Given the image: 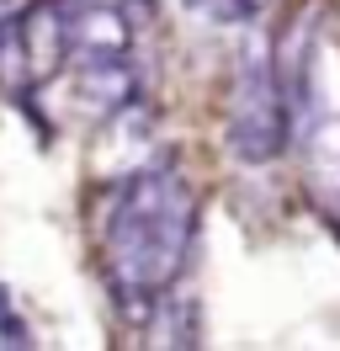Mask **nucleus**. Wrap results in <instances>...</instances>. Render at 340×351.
I'll return each instance as SVG.
<instances>
[{
  "label": "nucleus",
  "instance_id": "nucleus-1",
  "mask_svg": "<svg viewBox=\"0 0 340 351\" xmlns=\"http://www.w3.org/2000/svg\"><path fill=\"white\" fill-rule=\"evenodd\" d=\"M197 240V192L170 160L144 165L112 186L101 213V266L117 304L133 319H154L160 293L175 287V277L191 261Z\"/></svg>",
  "mask_w": 340,
  "mask_h": 351
},
{
  "label": "nucleus",
  "instance_id": "nucleus-2",
  "mask_svg": "<svg viewBox=\"0 0 340 351\" xmlns=\"http://www.w3.org/2000/svg\"><path fill=\"white\" fill-rule=\"evenodd\" d=\"M229 149L245 160V165H266L287 149L293 138V101H287V86H282V69H276V53L266 43H250L234 64V86H229Z\"/></svg>",
  "mask_w": 340,
  "mask_h": 351
},
{
  "label": "nucleus",
  "instance_id": "nucleus-3",
  "mask_svg": "<svg viewBox=\"0 0 340 351\" xmlns=\"http://www.w3.org/2000/svg\"><path fill=\"white\" fill-rule=\"evenodd\" d=\"M53 11H59L69 59H96V53H127L133 48L127 0H53Z\"/></svg>",
  "mask_w": 340,
  "mask_h": 351
},
{
  "label": "nucleus",
  "instance_id": "nucleus-4",
  "mask_svg": "<svg viewBox=\"0 0 340 351\" xmlns=\"http://www.w3.org/2000/svg\"><path fill=\"white\" fill-rule=\"evenodd\" d=\"M75 101L90 117H117L133 107L138 96V69L127 64V53H96V59H75Z\"/></svg>",
  "mask_w": 340,
  "mask_h": 351
},
{
  "label": "nucleus",
  "instance_id": "nucleus-5",
  "mask_svg": "<svg viewBox=\"0 0 340 351\" xmlns=\"http://www.w3.org/2000/svg\"><path fill=\"white\" fill-rule=\"evenodd\" d=\"M0 341H5V346H27V325L16 319V308H11V298H5V287H0Z\"/></svg>",
  "mask_w": 340,
  "mask_h": 351
},
{
  "label": "nucleus",
  "instance_id": "nucleus-6",
  "mask_svg": "<svg viewBox=\"0 0 340 351\" xmlns=\"http://www.w3.org/2000/svg\"><path fill=\"white\" fill-rule=\"evenodd\" d=\"M260 5H271V0H239V11H260Z\"/></svg>",
  "mask_w": 340,
  "mask_h": 351
}]
</instances>
